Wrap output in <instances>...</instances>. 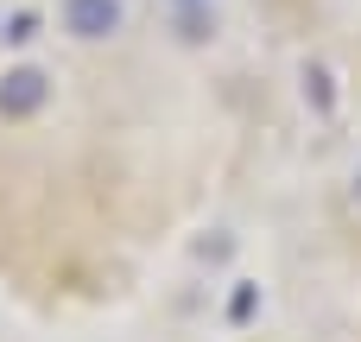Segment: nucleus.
<instances>
[{
	"mask_svg": "<svg viewBox=\"0 0 361 342\" xmlns=\"http://www.w3.org/2000/svg\"><path fill=\"white\" fill-rule=\"evenodd\" d=\"M44 102H51V76L38 63H13L0 76V121H32L44 114Z\"/></svg>",
	"mask_w": 361,
	"mask_h": 342,
	"instance_id": "nucleus-1",
	"label": "nucleus"
},
{
	"mask_svg": "<svg viewBox=\"0 0 361 342\" xmlns=\"http://www.w3.org/2000/svg\"><path fill=\"white\" fill-rule=\"evenodd\" d=\"M121 19H127V6H121V0H63V32H70V38H82V44L114 38V32H121Z\"/></svg>",
	"mask_w": 361,
	"mask_h": 342,
	"instance_id": "nucleus-2",
	"label": "nucleus"
},
{
	"mask_svg": "<svg viewBox=\"0 0 361 342\" xmlns=\"http://www.w3.org/2000/svg\"><path fill=\"white\" fill-rule=\"evenodd\" d=\"M305 102H311L317 114H330L336 89H330V70H324V63H305Z\"/></svg>",
	"mask_w": 361,
	"mask_h": 342,
	"instance_id": "nucleus-3",
	"label": "nucleus"
},
{
	"mask_svg": "<svg viewBox=\"0 0 361 342\" xmlns=\"http://www.w3.org/2000/svg\"><path fill=\"white\" fill-rule=\"evenodd\" d=\"M209 32H216V19H203L197 6H184V19H178V38H184V44H203Z\"/></svg>",
	"mask_w": 361,
	"mask_h": 342,
	"instance_id": "nucleus-4",
	"label": "nucleus"
},
{
	"mask_svg": "<svg viewBox=\"0 0 361 342\" xmlns=\"http://www.w3.org/2000/svg\"><path fill=\"white\" fill-rule=\"evenodd\" d=\"M32 25H38V19H32V13H19V19H13V32H6V38H13V44H25V38H32Z\"/></svg>",
	"mask_w": 361,
	"mask_h": 342,
	"instance_id": "nucleus-5",
	"label": "nucleus"
},
{
	"mask_svg": "<svg viewBox=\"0 0 361 342\" xmlns=\"http://www.w3.org/2000/svg\"><path fill=\"white\" fill-rule=\"evenodd\" d=\"M349 197H355V209H361V171H355V184H349Z\"/></svg>",
	"mask_w": 361,
	"mask_h": 342,
	"instance_id": "nucleus-6",
	"label": "nucleus"
},
{
	"mask_svg": "<svg viewBox=\"0 0 361 342\" xmlns=\"http://www.w3.org/2000/svg\"><path fill=\"white\" fill-rule=\"evenodd\" d=\"M178 6H203V0H178Z\"/></svg>",
	"mask_w": 361,
	"mask_h": 342,
	"instance_id": "nucleus-7",
	"label": "nucleus"
}]
</instances>
